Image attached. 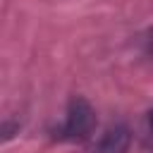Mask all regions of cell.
Returning a JSON list of instances; mask_svg holds the SVG:
<instances>
[{
  "instance_id": "1",
  "label": "cell",
  "mask_w": 153,
  "mask_h": 153,
  "mask_svg": "<svg viewBox=\"0 0 153 153\" xmlns=\"http://www.w3.org/2000/svg\"><path fill=\"white\" fill-rule=\"evenodd\" d=\"M96 127V112L86 98H72L65 112V122L57 129V139L62 141H84Z\"/></svg>"
},
{
  "instance_id": "2",
  "label": "cell",
  "mask_w": 153,
  "mask_h": 153,
  "mask_svg": "<svg viewBox=\"0 0 153 153\" xmlns=\"http://www.w3.org/2000/svg\"><path fill=\"white\" fill-rule=\"evenodd\" d=\"M129 141H131V136H129V129H127L124 124L110 127V129L100 136V141H98V146H96V153H127Z\"/></svg>"
},
{
  "instance_id": "3",
  "label": "cell",
  "mask_w": 153,
  "mask_h": 153,
  "mask_svg": "<svg viewBox=\"0 0 153 153\" xmlns=\"http://www.w3.org/2000/svg\"><path fill=\"white\" fill-rule=\"evenodd\" d=\"M148 48H151V53H153V31H151V38H148Z\"/></svg>"
},
{
  "instance_id": "4",
  "label": "cell",
  "mask_w": 153,
  "mask_h": 153,
  "mask_svg": "<svg viewBox=\"0 0 153 153\" xmlns=\"http://www.w3.org/2000/svg\"><path fill=\"white\" fill-rule=\"evenodd\" d=\"M151 127H153V112H151Z\"/></svg>"
}]
</instances>
